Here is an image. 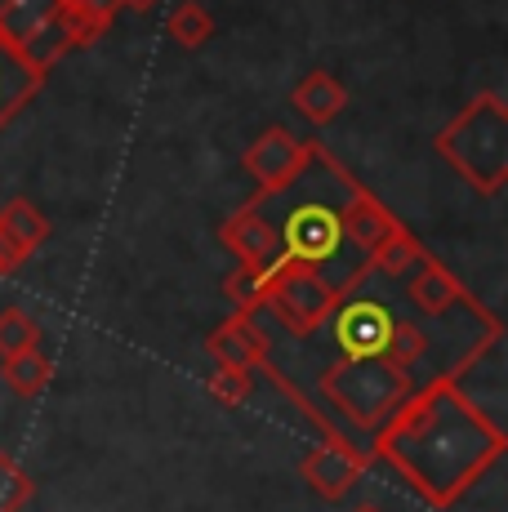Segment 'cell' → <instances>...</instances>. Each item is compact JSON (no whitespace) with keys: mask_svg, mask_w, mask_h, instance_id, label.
<instances>
[{"mask_svg":"<svg viewBox=\"0 0 508 512\" xmlns=\"http://www.w3.org/2000/svg\"><path fill=\"white\" fill-rule=\"evenodd\" d=\"M370 464H375V459H370V450L344 437V441H317V446L299 459V472H304V481L317 490L321 499H330V504H335V499H344L348 490L366 477Z\"/></svg>","mask_w":508,"mask_h":512,"instance_id":"7","label":"cell"},{"mask_svg":"<svg viewBox=\"0 0 508 512\" xmlns=\"http://www.w3.org/2000/svg\"><path fill=\"white\" fill-rule=\"evenodd\" d=\"M76 9H85V14H94L99 23H112L116 14H121V0H72Z\"/></svg>","mask_w":508,"mask_h":512,"instance_id":"24","label":"cell"},{"mask_svg":"<svg viewBox=\"0 0 508 512\" xmlns=\"http://www.w3.org/2000/svg\"><path fill=\"white\" fill-rule=\"evenodd\" d=\"M428 352V334L415 326V321H393V330H388V348H384V357L393 361V366H415L419 357Z\"/></svg>","mask_w":508,"mask_h":512,"instance_id":"21","label":"cell"},{"mask_svg":"<svg viewBox=\"0 0 508 512\" xmlns=\"http://www.w3.org/2000/svg\"><path fill=\"white\" fill-rule=\"evenodd\" d=\"M406 294L419 312H428V317H446V312H455V308H468V312H477L486 326L500 321L495 312H486L482 303L468 294V285L459 281L446 263H437L433 254H424V259L415 263V272H406Z\"/></svg>","mask_w":508,"mask_h":512,"instance_id":"8","label":"cell"},{"mask_svg":"<svg viewBox=\"0 0 508 512\" xmlns=\"http://www.w3.org/2000/svg\"><path fill=\"white\" fill-rule=\"evenodd\" d=\"M45 81H50V67H41L36 58H27L23 49H14L9 41H0V134L45 90Z\"/></svg>","mask_w":508,"mask_h":512,"instance_id":"13","label":"cell"},{"mask_svg":"<svg viewBox=\"0 0 508 512\" xmlns=\"http://www.w3.org/2000/svg\"><path fill=\"white\" fill-rule=\"evenodd\" d=\"M321 401L335 406L353 428L375 432L415 392L410 374L388 357H339L321 370Z\"/></svg>","mask_w":508,"mask_h":512,"instance_id":"4","label":"cell"},{"mask_svg":"<svg viewBox=\"0 0 508 512\" xmlns=\"http://www.w3.org/2000/svg\"><path fill=\"white\" fill-rule=\"evenodd\" d=\"M259 370H263V374H268V379H272V383H277V392H281V397H286V401H290V406H295V410H299V415H304V419L312 423V428H317V437H321V441H344V428H339V423H335V419H330V415H326V410H321V406H317V401H308V397H304V392H299V388H295V383H290V379H286V374H281L277 366H272V361H259Z\"/></svg>","mask_w":508,"mask_h":512,"instance_id":"17","label":"cell"},{"mask_svg":"<svg viewBox=\"0 0 508 512\" xmlns=\"http://www.w3.org/2000/svg\"><path fill=\"white\" fill-rule=\"evenodd\" d=\"M32 495H36L32 472H23V464L9 450H0V512H23L32 504Z\"/></svg>","mask_w":508,"mask_h":512,"instance_id":"20","label":"cell"},{"mask_svg":"<svg viewBox=\"0 0 508 512\" xmlns=\"http://www.w3.org/2000/svg\"><path fill=\"white\" fill-rule=\"evenodd\" d=\"M433 152L473 187L477 196H500L508 183V103L504 94L482 90L437 130Z\"/></svg>","mask_w":508,"mask_h":512,"instance_id":"3","label":"cell"},{"mask_svg":"<svg viewBox=\"0 0 508 512\" xmlns=\"http://www.w3.org/2000/svg\"><path fill=\"white\" fill-rule=\"evenodd\" d=\"M0 383H5L14 397L32 401L41 397L45 388L54 383V361L45 348H27V352H14V357L0 361Z\"/></svg>","mask_w":508,"mask_h":512,"instance_id":"15","label":"cell"},{"mask_svg":"<svg viewBox=\"0 0 508 512\" xmlns=\"http://www.w3.org/2000/svg\"><path fill=\"white\" fill-rule=\"evenodd\" d=\"M41 348V326H36L32 312L23 308H5L0 312V361L14 357V352Z\"/></svg>","mask_w":508,"mask_h":512,"instance_id":"19","label":"cell"},{"mask_svg":"<svg viewBox=\"0 0 508 512\" xmlns=\"http://www.w3.org/2000/svg\"><path fill=\"white\" fill-rule=\"evenodd\" d=\"M0 5H5V0H0Z\"/></svg>","mask_w":508,"mask_h":512,"instance_id":"27","label":"cell"},{"mask_svg":"<svg viewBox=\"0 0 508 512\" xmlns=\"http://www.w3.org/2000/svg\"><path fill=\"white\" fill-rule=\"evenodd\" d=\"M219 241L228 245V250L237 254V263H246V268H272V263L281 259L277 223H272L268 214H263L259 205H250V201L219 223Z\"/></svg>","mask_w":508,"mask_h":512,"instance_id":"10","label":"cell"},{"mask_svg":"<svg viewBox=\"0 0 508 512\" xmlns=\"http://www.w3.org/2000/svg\"><path fill=\"white\" fill-rule=\"evenodd\" d=\"M161 0H121V9H134V14H152Z\"/></svg>","mask_w":508,"mask_h":512,"instance_id":"25","label":"cell"},{"mask_svg":"<svg viewBox=\"0 0 508 512\" xmlns=\"http://www.w3.org/2000/svg\"><path fill=\"white\" fill-rule=\"evenodd\" d=\"M344 183H348V170L339 165L335 174V196H321L312 192L304 201L286 205L281 214H272L268 205H259L263 214H268L272 223H277L281 232V259H295V263H308V268H317L321 277L335 285L339 294H353L361 281L370 277V259L357 250L353 241H348V228H344Z\"/></svg>","mask_w":508,"mask_h":512,"instance_id":"2","label":"cell"},{"mask_svg":"<svg viewBox=\"0 0 508 512\" xmlns=\"http://www.w3.org/2000/svg\"><path fill=\"white\" fill-rule=\"evenodd\" d=\"M45 241H50V219L27 196L0 205V277L23 268Z\"/></svg>","mask_w":508,"mask_h":512,"instance_id":"11","label":"cell"},{"mask_svg":"<svg viewBox=\"0 0 508 512\" xmlns=\"http://www.w3.org/2000/svg\"><path fill=\"white\" fill-rule=\"evenodd\" d=\"M353 512H384V508H375V504H361V508H353Z\"/></svg>","mask_w":508,"mask_h":512,"instance_id":"26","label":"cell"},{"mask_svg":"<svg viewBox=\"0 0 508 512\" xmlns=\"http://www.w3.org/2000/svg\"><path fill=\"white\" fill-rule=\"evenodd\" d=\"M165 32H170V41L179 49H201L214 36V18L201 0H179L170 9V18H165Z\"/></svg>","mask_w":508,"mask_h":512,"instance_id":"16","label":"cell"},{"mask_svg":"<svg viewBox=\"0 0 508 512\" xmlns=\"http://www.w3.org/2000/svg\"><path fill=\"white\" fill-rule=\"evenodd\" d=\"M312 161V139H295L286 125H268V130L241 152V165L254 179V196H277L299 183V174Z\"/></svg>","mask_w":508,"mask_h":512,"instance_id":"6","label":"cell"},{"mask_svg":"<svg viewBox=\"0 0 508 512\" xmlns=\"http://www.w3.org/2000/svg\"><path fill=\"white\" fill-rule=\"evenodd\" d=\"M330 321H335V339L344 357H384L388 330L397 317L375 299H344L330 312Z\"/></svg>","mask_w":508,"mask_h":512,"instance_id":"9","label":"cell"},{"mask_svg":"<svg viewBox=\"0 0 508 512\" xmlns=\"http://www.w3.org/2000/svg\"><path fill=\"white\" fill-rule=\"evenodd\" d=\"M223 294L232 299V308H237L241 317H254V312L263 308V294H268V272L237 263V268L223 277Z\"/></svg>","mask_w":508,"mask_h":512,"instance_id":"18","label":"cell"},{"mask_svg":"<svg viewBox=\"0 0 508 512\" xmlns=\"http://www.w3.org/2000/svg\"><path fill=\"white\" fill-rule=\"evenodd\" d=\"M290 107L312 125H330L335 116H344L348 85L339 81L335 72H326V67H312L308 76L295 81V90H290Z\"/></svg>","mask_w":508,"mask_h":512,"instance_id":"14","label":"cell"},{"mask_svg":"<svg viewBox=\"0 0 508 512\" xmlns=\"http://www.w3.org/2000/svg\"><path fill=\"white\" fill-rule=\"evenodd\" d=\"M268 272V294H263V308L277 312V321L286 326L290 334L308 339L317 334L321 326L330 321V312L344 303V294L335 290L317 268L308 263H295V259H277Z\"/></svg>","mask_w":508,"mask_h":512,"instance_id":"5","label":"cell"},{"mask_svg":"<svg viewBox=\"0 0 508 512\" xmlns=\"http://www.w3.org/2000/svg\"><path fill=\"white\" fill-rule=\"evenodd\" d=\"M58 27H63V36H67V45L72 49L94 45L107 32V23H99V18L85 14V9H76L72 0H63V9H58Z\"/></svg>","mask_w":508,"mask_h":512,"instance_id":"23","label":"cell"},{"mask_svg":"<svg viewBox=\"0 0 508 512\" xmlns=\"http://www.w3.org/2000/svg\"><path fill=\"white\" fill-rule=\"evenodd\" d=\"M205 352H210L214 366H228V370H250L259 361H268V334L259 330L254 317H223L219 326L205 334Z\"/></svg>","mask_w":508,"mask_h":512,"instance_id":"12","label":"cell"},{"mask_svg":"<svg viewBox=\"0 0 508 512\" xmlns=\"http://www.w3.org/2000/svg\"><path fill=\"white\" fill-rule=\"evenodd\" d=\"M250 370H228V366H214V374L205 379V392H210L219 406H228V410H237V406H246L250 401Z\"/></svg>","mask_w":508,"mask_h":512,"instance_id":"22","label":"cell"},{"mask_svg":"<svg viewBox=\"0 0 508 512\" xmlns=\"http://www.w3.org/2000/svg\"><path fill=\"white\" fill-rule=\"evenodd\" d=\"M370 459L388 464L428 508H455L504 459V423L468 397L455 370L410 392L375 432Z\"/></svg>","mask_w":508,"mask_h":512,"instance_id":"1","label":"cell"}]
</instances>
